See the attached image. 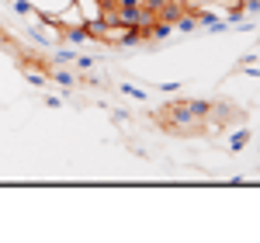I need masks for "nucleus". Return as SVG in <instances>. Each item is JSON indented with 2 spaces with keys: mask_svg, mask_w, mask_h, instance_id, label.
I'll use <instances>...</instances> for the list:
<instances>
[{
  "mask_svg": "<svg viewBox=\"0 0 260 243\" xmlns=\"http://www.w3.org/2000/svg\"><path fill=\"white\" fill-rule=\"evenodd\" d=\"M163 129L180 132V136H198L208 122V101H174L163 108Z\"/></svg>",
  "mask_w": 260,
  "mask_h": 243,
  "instance_id": "1",
  "label": "nucleus"
},
{
  "mask_svg": "<svg viewBox=\"0 0 260 243\" xmlns=\"http://www.w3.org/2000/svg\"><path fill=\"white\" fill-rule=\"evenodd\" d=\"M208 118L219 122V125H225V122H236V118H240V111H233L229 104H208Z\"/></svg>",
  "mask_w": 260,
  "mask_h": 243,
  "instance_id": "2",
  "label": "nucleus"
},
{
  "mask_svg": "<svg viewBox=\"0 0 260 243\" xmlns=\"http://www.w3.org/2000/svg\"><path fill=\"white\" fill-rule=\"evenodd\" d=\"M24 77L35 83V87H42V83H45V73H42L39 66H24Z\"/></svg>",
  "mask_w": 260,
  "mask_h": 243,
  "instance_id": "3",
  "label": "nucleus"
},
{
  "mask_svg": "<svg viewBox=\"0 0 260 243\" xmlns=\"http://www.w3.org/2000/svg\"><path fill=\"white\" fill-rule=\"evenodd\" d=\"M52 80H59L62 87H70V83H77V77H73V73H66V70H56V73H52Z\"/></svg>",
  "mask_w": 260,
  "mask_h": 243,
  "instance_id": "4",
  "label": "nucleus"
},
{
  "mask_svg": "<svg viewBox=\"0 0 260 243\" xmlns=\"http://www.w3.org/2000/svg\"><path fill=\"white\" fill-rule=\"evenodd\" d=\"M14 11H18V14H24V18H28V14H35V7H31L28 0H14Z\"/></svg>",
  "mask_w": 260,
  "mask_h": 243,
  "instance_id": "5",
  "label": "nucleus"
},
{
  "mask_svg": "<svg viewBox=\"0 0 260 243\" xmlns=\"http://www.w3.org/2000/svg\"><path fill=\"white\" fill-rule=\"evenodd\" d=\"M146 0H115V7H142Z\"/></svg>",
  "mask_w": 260,
  "mask_h": 243,
  "instance_id": "6",
  "label": "nucleus"
},
{
  "mask_svg": "<svg viewBox=\"0 0 260 243\" xmlns=\"http://www.w3.org/2000/svg\"><path fill=\"white\" fill-rule=\"evenodd\" d=\"M246 139H250V136H246V132H240V136L233 139V149H243V146H246Z\"/></svg>",
  "mask_w": 260,
  "mask_h": 243,
  "instance_id": "7",
  "label": "nucleus"
},
{
  "mask_svg": "<svg viewBox=\"0 0 260 243\" xmlns=\"http://www.w3.org/2000/svg\"><path fill=\"white\" fill-rule=\"evenodd\" d=\"M125 94H132V98H146V90H139V87H121Z\"/></svg>",
  "mask_w": 260,
  "mask_h": 243,
  "instance_id": "8",
  "label": "nucleus"
},
{
  "mask_svg": "<svg viewBox=\"0 0 260 243\" xmlns=\"http://www.w3.org/2000/svg\"><path fill=\"white\" fill-rule=\"evenodd\" d=\"M77 66H80V70H90V66H94V59H87V56H80V59H77Z\"/></svg>",
  "mask_w": 260,
  "mask_h": 243,
  "instance_id": "9",
  "label": "nucleus"
}]
</instances>
